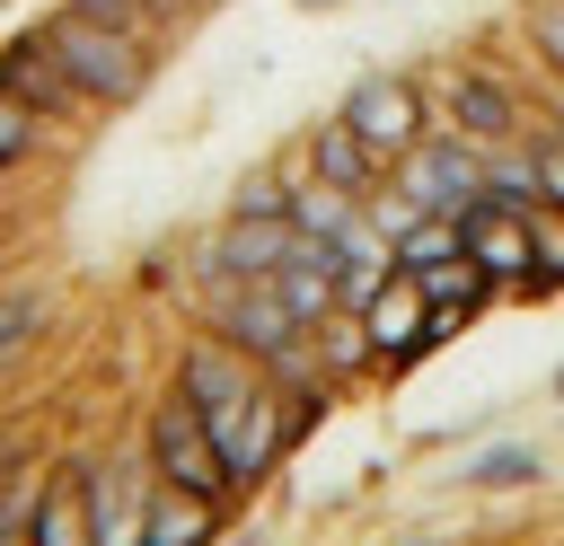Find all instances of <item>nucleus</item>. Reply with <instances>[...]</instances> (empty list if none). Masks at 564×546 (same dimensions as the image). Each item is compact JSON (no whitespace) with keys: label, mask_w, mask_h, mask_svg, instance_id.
Instances as JSON below:
<instances>
[{"label":"nucleus","mask_w":564,"mask_h":546,"mask_svg":"<svg viewBox=\"0 0 564 546\" xmlns=\"http://www.w3.org/2000/svg\"><path fill=\"white\" fill-rule=\"evenodd\" d=\"M308 343H317V370H326V379H335V387H344V379H361V370H370V361H379V352H370V335H361V317H352V308H326V317H317V326H308Z\"/></svg>","instance_id":"obj_16"},{"label":"nucleus","mask_w":564,"mask_h":546,"mask_svg":"<svg viewBox=\"0 0 564 546\" xmlns=\"http://www.w3.org/2000/svg\"><path fill=\"white\" fill-rule=\"evenodd\" d=\"M405 273L423 282V299H432V317H441V326H458L476 299H494V282L476 273V255H467V247H449V255H432V264H405Z\"/></svg>","instance_id":"obj_14"},{"label":"nucleus","mask_w":564,"mask_h":546,"mask_svg":"<svg viewBox=\"0 0 564 546\" xmlns=\"http://www.w3.org/2000/svg\"><path fill=\"white\" fill-rule=\"evenodd\" d=\"M529 53L564 79V0H529Z\"/></svg>","instance_id":"obj_19"},{"label":"nucleus","mask_w":564,"mask_h":546,"mask_svg":"<svg viewBox=\"0 0 564 546\" xmlns=\"http://www.w3.org/2000/svg\"><path fill=\"white\" fill-rule=\"evenodd\" d=\"M520 476H529V449H502V458L476 467V484H520Z\"/></svg>","instance_id":"obj_22"},{"label":"nucleus","mask_w":564,"mask_h":546,"mask_svg":"<svg viewBox=\"0 0 564 546\" xmlns=\"http://www.w3.org/2000/svg\"><path fill=\"white\" fill-rule=\"evenodd\" d=\"M273 379H264V361H247L238 343H220V335H194L185 352H176V396L220 432V423H238L256 396H264Z\"/></svg>","instance_id":"obj_3"},{"label":"nucleus","mask_w":564,"mask_h":546,"mask_svg":"<svg viewBox=\"0 0 564 546\" xmlns=\"http://www.w3.org/2000/svg\"><path fill=\"white\" fill-rule=\"evenodd\" d=\"M26 335H35V308H26V299H0V361H18Z\"/></svg>","instance_id":"obj_21"},{"label":"nucleus","mask_w":564,"mask_h":546,"mask_svg":"<svg viewBox=\"0 0 564 546\" xmlns=\"http://www.w3.org/2000/svg\"><path fill=\"white\" fill-rule=\"evenodd\" d=\"M308 176H326V185H344V194H370V185H388V159L335 114V123L308 132Z\"/></svg>","instance_id":"obj_12"},{"label":"nucleus","mask_w":564,"mask_h":546,"mask_svg":"<svg viewBox=\"0 0 564 546\" xmlns=\"http://www.w3.org/2000/svg\"><path fill=\"white\" fill-rule=\"evenodd\" d=\"M159 9H203V0H159Z\"/></svg>","instance_id":"obj_25"},{"label":"nucleus","mask_w":564,"mask_h":546,"mask_svg":"<svg viewBox=\"0 0 564 546\" xmlns=\"http://www.w3.org/2000/svg\"><path fill=\"white\" fill-rule=\"evenodd\" d=\"M141 449H150V476H159V484H185V493H203V502H229V493H238V484H229V458H220V440H212V423H203L176 387L150 405Z\"/></svg>","instance_id":"obj_2"},{"label":"nucleus","mask_w":564,"mask_h":546,"mask_svg":"<svg viewBox=\"0 0 564 546\" xmlns=\"http://www.w3.org/2000/svg\"><path fill=\"white\" fill-rule=\"evenodd\" d=\"M26 150H35V114H26L18 97H0V167H18Z\"/></svg>","instance_id":"obj_20"},{"label":"nucleus","mask_w":564,"mask_h":546,"mask_svg":"<svg viewBox=\"0 0 564 546\" xmlns=\"http://www.w3.org/2000/svg\"><path fill=\"white\" fill-rule=\"evenodd\" d=\"M520 167H529V185H538V194L564 211V132H555V123H546V132L520 150Z\"/></svg>","instance_id":"obj_18"},{"label":"nucleus","mask_w":564,"mask_h":546,"mask_svg":"<svg viewBox=\"0 0 564 546\" xmlns=\"http://www.w3.org/2000/svg\"><path fill=\"white\" fill-rule=\"evenodd\" d=\"M44 53L97 97V106H123V97H141L150 88V44H132V35H115L106 18H88V9H53L44 26Z\"/></svg>","instance_id":"obj_1"},{"label":"nucleus","mask_w":564,"mask_h":546,"mask_svg":"<svg viewBox=\"0 0 564 546\" xmlns=\"http://www.w3.org/2000/svg\"><path fill=\"white\" fill-rule=\"evenodd\" d=\"M344 123L397 167L423 132H432V97H423V79H405V70H379V79H361L352 97H344Z\"/></svg>","instance_id":"obj_5"},{"label":"nucleus","mask_w":564,"mask_h":546,"mask_svg":"<svg viewBox=\"0 0 564 546\" xmlns=\"http://www.w3.org/2000/svg\"><path fill=\"white\" fill-rule=\"evenodd\" d=\"M308 247H317V238H308L291 211H229L203 264H212V273H238V282H273V273H282L291 255H308Z\"/></svg>","instance_id":"obj_8"},{"label":"nucleus","mask_w":564,"mask_h":546,"mask_svg":"<svg viewBox=\"0 0 564 546\" xmlns=\"http://www.w3.org/2000/svg\"><path fill=\"white\" fill-rule=\"evenodd\" d=\"M555 132H564V79H555Z\"/></svg>","instance_id":"obj_24"},{"label":"nucleus","mask_w":564,"mask_h":546,"mask_svg":"<svg viewBox=\"0 0 564 546\" xmlns=\"http://www.w3.org/2000/svg\"><path fill=\"white\" fill-rule=\"evenodd\" d=\"M397 185H405L432 220H458V211L485 194V150H467L458 132H423V141L397 159Z\"/></svg>","instance_id":"obj_6"},{"label":"nucleus","mask_w":564,"mask_h":546,"mask_svg":"<svg viewBox=\"0 0 564 546\" xmlns=\"http://www.w3.org/2000/svg\"><path fill=\"white\" fill-rule=\"evenodd\" d=\"M229 502H203L185 484H150V546H212Z\"/></svg>","instance_id":"obj_15"},{"label":"nucleus","mask_w":564,"mask_h":546,"mask_svg":"<svg viewBox=\"0 0 564 546\" xmlns=\"http://www.w3.org/2000/svg\"><path fill=\"white\" fill-rule=\"evenodd\" d=\"M0 97H18L35 123L53 114V123H79V114H97V97L44 53V35H18V44H0Z\"/></svg>","instance_id":"obj_10"},{"label":"nucleus","mask_w":564,"mask_h":546,"mask_svg":"<svg viewBox=\"0 0 564 546\" xmlns=\"http://www.w3.org/2000/svg\"><path fill=\"white\" fill-rule=\"evenodd\" d=\"M458 247L476 255V273L494 282V291H538V247H529V229H520V211L485 185L467 211H458Z\"/></svg>","instance_id":"obj_7"},{"label":"nucleus","mask_w":564,"mask_h":546,"mask_svg":"<svg viewBox=\"0 0 564 546\" xmlns=\"http://www.w3.org/2000/svg\"><path fill=\"white\" fill-rule=\"evenodd\" d=\"M70 9L106 18V26H115V35H132V44H159V18H176V9H159V0H70Z\"/></svg>","instance_id":"obj_17"},{"label":"nucleus","mask_w":564,"mask_h":546,"mask_svg":"<svg viewBox=\"0 0 564 546\" xmlns=\"http://www.w3.org/2000/svg\"><path fill=\"white\" fill-rule=\"evenodd\" d=\"M150 449H106L88 458V528L97 546H150Z\"/></svg>","instance_id":"obj_4"},{"label":"nucleus","mask_w":564,"mask_h":546,"mask_svg":"<svg viewBox=\"0 0 564 546\" xmlns=\"http://www.w3.org/2000/svg\"><path fill=\"white\" fill-rule=\"evenodd\" d=\"M441 114H449V132H458L467 150H485V159L520 141V97H511L494 70H458L449 97H441Z\"/></svg>","instance_id":"obj_11"},{"label":"nucleus","mask_w":564,"mask_h":546,"mask_svg":"<svg viewBox=\"0 0 564 546\" xmlns=\"http://www.w3.org/2000/svg\"><path fill=\"white\" fill-rule=\"evenodd\" d=\"M352 317H361V335H370L379 361H405V352H423V335H441V317H432V299H423V282H414L405 264H388V273L352 299Z\"/></svg>","instance_id":"obj_9"},{"label":"nucleus","mask_w":564,"mask_h":546,"mask_svg":"<svg viewBox=\"0 0 564 546\" xmlns=\"http://www.w3.org/2000/svg\"><path fill=\"white\" fill-rule=\"evenodd\" d=\"M26 537H35V546H97V528H88V467L44 476V493H35V511H26Z\"/></svg>","instance_id":"obj_13"},{"label":"nucleus","mask_w":564,"mask_h":546,"mask_svg":"<svg viewBox=\"0 0 564 546\" xmlns=\"http://www.w3.org/2000/svg\"><path fill=\"white\" fill-rule=\"evenodd\" d=\"M26 511H35V502H18V511H0V546H35V537H26Z\"/></svg>","instance_id":"obj_23"}]
</instances>
